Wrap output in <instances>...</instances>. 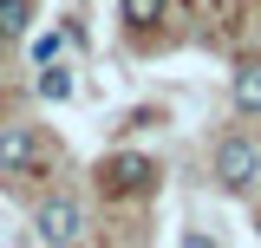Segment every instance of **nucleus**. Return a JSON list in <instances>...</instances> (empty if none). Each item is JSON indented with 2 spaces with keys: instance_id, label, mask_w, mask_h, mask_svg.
I'll return each instance as SVG.
<instances>
[{
  "instance_id": "obj_1",
  "label": "nucleus",
  "mask_w": 261,
  "mask_h": 248,
  "mask_svg": "<svg viewBox=\"0 0 261 248\" xmlns=\"http://www.w3.org/2000/svg\"><path fill=\"white\" fill-rule=\"evenodd\" d=\"M209 170H216V183H222L228 196H242V189L261 183V144L242 137V131H228L222 144H216V157H209Z\"/></svg>"
},
{
  "instance_id": "obj_2",
  "label": "nucleus",
  "mask_w": 261,
  "mask_h": 248,
  "mask_svg": "<svg viewBox=\"0 0 261 248\" xmlns=\"http://www.w3.org/2000/svg\"><path fill=\"white\" fill-rule=\"evenodd\" d=\"M33 235L46 248H72L79 235H85V209L72 203V196H46L39 209H33Z\"/></svg>"
},
{
  "instance_id": "obj_3",
  "label": "nucleus",
  "mask_w": 261,
  "mask_h": 248,
  "mask_svg": "<svg viewBox=\"0 0 261 248\" xmlns=\"http://www.w3.org/2000/svg\"><path fill=\"white\" fill-rule=\"evenodd\" d=\"M98 183L111 189V196H150V189H157V163L137 157V151H118V157L98 163Z\"/></svg>"
},
{
  "instance_id": "obj_4",
  "label": "nucleus",
  "mask_w": 261,
  "mask_h": 248,
  "mask_svg": "<svg viewBox=\"0 0 261 248\" xmlns=\"http://www.w3.org/2000/svg\"><path fill=\"white\" fill-rule=\"evenodd\" d=\"M39 163V131L33 124H7L0 131V177H27Z\"/></svg>"
},
{
  "instance_id": "obj_5",
  "label": "nucleus",
  "mask_w": 261,
  "mask_h": 248,
  "mask_svg": "<svg viewBox=\"0 0 261 248\" xmlns=\"http://www.w3.org/2000/svg\"><path fill=\"white\" fill-rule=\"evenodd\" d=\"M228 98H235V111H242V118H261V59H235Z\"/></svg>"
},
{
  "instance_id": "obj_6",
  "label": "nucleus",
  "mask_w": 261,
  "mask_h": 248,
  "mask_svg": "<svg viewBox=\"0 0 261 248\" xmlns=\"http://www.w3.org/2000/svg\"><path fill=\"white\" fill-rule=\"evenodd\" d=\"M39 0H0V39H27Z\"/></svg>"
},
{
  "instance_id": "obj_7",
  "label": "nucleus",
  "mask_w": 261,
  "mask_h": 248,
  "mask_svg": "<svg viewBox=\"0 0 261 248\" xmlns=\"http://www.w3.org/2000/svg\"><path fill=\"white\" fill-rule=\"evenodd\" d=\"M39 98H46V105H65V98H72V65H39Z\"/></svg>"
},
{
  "instance_id": "obj_8",
  "label": "nucleus",
  "mask_w": 261,
  "mask_h": 248,
  "mask_svg": "<svg viewBox=\"0 0 261 248\" xmlns=\"http://www.w3.org/2000/svg\"><path fill=\"white\" fill-rule=\"evenodd\" d=\"M118 13H124V27L137 33V27H157L163 13H170V0H118Z\"/></svg>"
},
{
  "instance_id": "obj_9",
  "label": "nucleus",
  "mask_w": 261,
  "mask_h": 248,
  "mask_svg": "<svg viewBox=\"0 0 261 248\" xmlns=\"http://www.w3.org/2000/svg\"><path fill=\"white\" fill-rule=\"evenodd\" d=\"M59 46H65V27L39 33V39H33V59H39V65H53V59H59Z\"/></svg>"
},
{
  "instance_id": "obj_10",
  "label": "nucleus",
  "mask_w": 261,
  "mask_h": 248,
  "mask_svg": "<svg viewBox=\"0 0 261 248\" xmlns=\"http://www.w3.org/2000/svg\"><path fill=\"white\" fill-rule=\"evenodd\" d=\"M255 235H261V216H255Z\"/></svg>"
}]
</instances>
